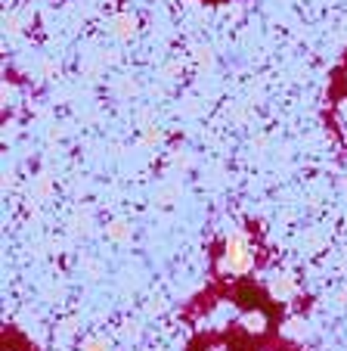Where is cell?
I'll list each match as a JSON object with an SVG mask.
<instances>
[{"label": "cell", "mask_w": 347, "mask_h": 351, "mask_svg": "<svg viewBox=\"0 0 347 351\" xmlns=\"http://www.w3.org/2000/svg\"><path fill=\"white\" fill-rule=\"evenodd\" d=\"M236 326L248 339H264L270 330H273V317L267 314V308L264 305H251V308H242V311H239Z\"/></svg>", "instance_id": "7a4b0ae2"}, {"label": "cell", "mask_w": 347, "mask_h": 351, "mask_svg": "<svg viewBox=\"0 0 347 351\" xmlns=\"http://www.w3.org/2000/svg\"><path fill=\"white\" fill-rule=\"evenodd\" d=\"M205 351H229V345H223V342H217V345H208Z\"/></svg>", "instance_id": "9c48e42d"}, {"label": "cell", "mask_w": 347, "mask_h": 351, "mask_svg": "<svg viewBox=\"0 0 347 351\" xmlns=\"http://www.w3.org/2000/svg\"><path fill=\"white\" fill-rule=\"evenodd\" d=\"M81 351H112V342L103 336H87L84 342H81Z\"/></svg>", "instance_id": "8992f818"}, {"label": "cell", "mask_w": 347, "mask_h": 351, "mask_svg": "<svg viewBox=\"0 0 347 351\" xmlns=\"http://www.w3.org/2000/svg\"><path fill=\"white\" fill-rule=\"evenodd\" d=\"M105 237H109L112 243H131L133 230L127 221H109V224H105Z\"/></svg>", "instance_id": "5b68a950"}, {"label": "cell", "mask_w": 347, "mask_h": 351, "mask_svg": "<svg viewBox=\"0 0 347 351\" xmlns=\"http://www.w3.org/2000/svg\"><path fill=\"white\" fill-rule=\"evenodd\" d=\"M264 289H267L270 302H292V298H298V283H295V277H288V274L270 277L267 283H264Z\"/></svg>", "instance_id": "3957f363"}, {"label": "cell", "mask_w": 347, "mask_h": 351, "mask_svg": "<svg viewBox=\"0 0 347 351\" xmlns=\"http://www.w3.org/2000/svg\"><path fill=\"white\" fill-rule=\"evenodd\" d=\"M158 140H162V134H158L155 128H149V131L143 134V143H158Z\"/></svg>", "instance_id": "ba28073f"}, {"label": "cell", "mask_w": 347, "mask_h": 351, "mask_svg": "<svg viewBox=\"0 0 347 351\" xmlns=\"http://www.w3.org/2000/svg\"><path fill=\"white\" fill-rule=\"evenodd\" d=\"M109 34L118 40H131L133 34H137V19H133L131 13H118L109 19Z\"/></svg>", "instance_id": "277c9868"}, {"label": "cell", "mask_w": 347, "mask_h": 351, "mask_svg": "<svg viewBox=\"0 0 347 351\" xmlns=\"http://www.w3.org/2000/svg\"><path fill=\"white\" fill-rule=\"evenodd\" d=\"M267 351H270V348H267Z\"/></svg>", "instance_id": "7c38bea8"}, {"label": "cell", "mask_w": 347, "mask_h": 351, "mask_svg": "<svg viewBox=\"0 0 347 351\" xmlns=\"http://www.w3.org/2000/svg\"><path fill=\"white\" fill-rule=\"evenodd\" d=\"M211 261H214L217 280H229V283L248 280L251 274H257L264 265V252H261V243H257V233L251 230V227H236V230H229L227 237L220 239V245L211 252Z\"/></svg>", "instance_id": "6da1fadb"}, {"label": "cell", "mask_w": 347, "mask_h": 351, "mask_svg": "<svg viewBox=\"0 0 347 351\" xmlns=\"http://www.w3.org/2000/svg\"><path fill=\"white\" fill-rule=\"evenodd\" d=\"M196 60L208 66V62H211V50H208V47H196Z\"/></svg>", "instance_id": "52a82bcc"}, {"label": "cell", "mask_w": 347, "mask_h": 351, "mask_svg": "<svg viewBox=\"0 0 347 351\" xmlns=\"http://www.w3.org/2000/svg\"><path fill=\"white\" fill-rule=\"evenodd\" d=\"M3 351H25V348H16V345H3Z\"/></svg>", "instance_id": "30bf717a"}, {"label": "cell", "mask_w": 347, "mask_h": 351, "mask_svg": "<svg viewBox=\"0 0 347 351\" xmlns=\"http://www.w3.org/2000/svg\"><path fill=\"white\" fill-rule=\"evenodd\" d=\"M344 186H347V178H344Z\"/></svg>", "instance_id": "8fae6325"}]
</instances>
